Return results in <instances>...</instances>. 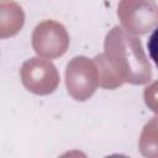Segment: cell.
I'll use <instances>...</instances> for the list:
<instances>
[{"mask_svg":"<svg viewBox=\"0 0 158 158\" xmlns=\"http://www.w3.org/2000/svg\"><path fill=\"white\" fill-rule=\"evenodd\" d=\"M104 48V53L94 58L104 89H116L125 83L141 85L152 79L141 41L127 30L115 26L106 35Z\"/></svg>","mask_w":158,"mask_h":158,"instance_id":"6da1fadb","label":"cell"},{"mask_svg":"<svg viewBox=\"0 0 158 158\" xmlns=\"http://www.w3.org/2000/svg\"><path fill=\"white\" fill-rule=\"evenodd\" d=\"M100 84L99 72L94 60L78 56L65 69V85L68 94L77 101H85L93 96Z\"/></svg>","mask_w":158,"mask_h":158,"instance_id":"7a4b0ae2","label":"cell"},{"mask_svg":"<svg viewBox=\"0 0 158 158\" xmlns=\"http://www.w3.org/2000/svg\"><path fill=\"white\" fill-rule=\"evenodd\" d=\"M117 15L131 33L144 35L158 25V6L153 0H120Z\"/></svg>","mask_w":158,"mask_h":158,"instance_id":"3957f363","label":"cell"},{"mask_svg":"<svg viewBox=\"0 0 158 158\" xmlns=\"http://www.w3.org/2000/svg\"><path fill=\"white\" fill-rule=\"evenodd\" d=\"M68 46L69 35L65 27L54 20L42 21L33 30L32 47L42 58H58L67 52Z\"/></svg>","mask_w":158,"mask_h":158,"instance_id":"277c9868","label":"cell"},{"mask_svg":"<svg viewBox=\"0 0 158 158\" xmlns=\"http://www.w3.org/2000/svg\"><path fill=\"white\" fill-rule=\"evenodd\" d=\"M23 86L36 95L52 94L59 84V74L53 63L37 57L27 59L20 69Z\"/></svg>","mask_w":158,"mask_h":158,"instance_id":"5b68a950","label":"cell"},{"mask_svg":"<svg viewBox=\"0 0 158 158\" xmlns=\"http://www.w3.org/2000/svg\"><path fill=\"white\" fill-rule=\"evenodd\" d=\"M1 21H0V36L1 38L15 36L25 22V14L16 2H1Z\"/></svg>","mask_w":158,"mask_h":158,"instance_id":"8992f818","label":"cell"},{"mask_svg":"<svg viewBox=\"0 0 158 158\" xmlns=\"http://www.w3.org/2000/svg\"><path fill=\"white\" fill-rule=\"evenodd\" d=\"M138 147L144 157H158V116L153 117L144 125L139 136Z\"/></svg>","mask_w":158,"mask_h":158,"instance_id":"52a82bcc","label":"cell"},{"mask_svg":"<svg viewBox=\"0 0 158 158\" xmlns=\"http://www.w3.org/2000/svg\"><path fill=\"white\" fill-rule=\"evenodd\" d=\"M146 105L156 114H158V80L153 81L144 89L143 93Z\"/></svg>","mask_w":158,"mask_h":158,"instance_id":"ba28073f","label":"cell"},{"mask_svg":"<svg viewBox=\"0 0 158 158\" xmlns=\"http://www.w3.org/2000/svg\"><path fill=\"white\" fill-rule=\"evenodd\" d=\"M147 48H148L149 57L153 59V62L158 67V27H156L152 35L149 36L147 42Z\"/></svg>","mask_w":158,"mask_h":158,"instance_id":"9c48e42d","label":"cell"}]
</instances>
